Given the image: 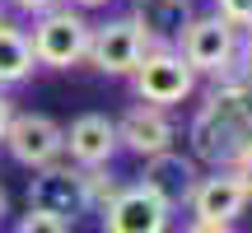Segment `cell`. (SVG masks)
<instances>
[{
    "instance_id": "obj_17",
    "label": "cell",
    "mask_w": 252,
    "mask_h": 233,
    "mask_svg": "<svg viewBox=\"0 0 252 233\" xmlns=\"http://www.w3.org/2000/svg\"><path fill=\"white\" fill-rule=\"evenodd\" d=\"M224 24H234V28H248L252 24V0H220V9H215Z\"/></svg>"
},
{
    "instance_id": "obj_24",
    "label": "cell",
    "mask_w": 252,
    "mask_h": 233,
    "mask_svg": "<svg viewBox=\"0 0 252 233\" xmlns=\"http://www.w3.org/2000/svg\"><path fill=\"white\" fill-rule=\"evenodd\" d=\"M243 47H252V24H248V28H243Z\"/></svg>"
},
{
    "instance_id": "obj_20",
    "label": "cell",
    "mask_w": 252,
    "mask_h": 233,
    "mask_svg": "<svg viewBox=\"0 0 252 233\" xmlns=\"http://www.w3.org/2000/svg\"><path fill=\"white\" fill-rule=\"evenodd\" d=\"M238 108H243V121H248V131H252V84L238 89Z\"/></svg>"
},
{
    "instance_id": "obj_5",
    "label": "cell",
    "mask_w": 252,
    "mask_h": 233,
    "mask_svg": "<svg viewBox=\"0 0 252 233\" xmlns=\"http://www.w3.org/2000/svg\"><path fill=\"white\" fill-rule=\"evenodd\" d=\"M0 140L9 145V159L24 163V168H47V163H56V154L65 149V131L52 121V116H42V112L9 116V126H5Z\"/></svg>"
},
{
    "instance_id": "obj_26",
    "label": "cell",
    "mask_w": 252,
    "mask_h": 233,
    "mask_svg": "<svg viewBox=\"0 0 252 233\" xmlns=\"http://www.w3.org/2000/svg\"><path fill=\"white\" fill-rule=\"evenodd\" d=\"M0 19H5V0H0Z\"/></svg>"
},
{
    "instance_id": "obj_18",
    "label": "cell",
    "mask_w": 252,
    "mask_h": 233,
    "mask_svg": "<svg viewBox=\"0 0 252 233\" xmlns=\"http://www.w3.org/2000/svg\"><path fill=\"white\" fill-rule=\"evenodd\" d=\"M234 173H238V182H243V187H248V201H252V145L243 149V159L234 163Z\"/></svg>"
},
{
    "instance_id": "obj_22",
    "label": "cell",
    "mask_w": 252,
    "mask_h": 233,
    "mask_svg": "<svg viewBox=\"0 0 252 233\" xmlns=\"http://www.w3.org/2000/svg\"><path fill=\"white\" fill-rule=\"evenodd\" d=\"M9 116H14V108H9V98L0 93V135H5V126H9Z\"/></svg>"
},
{
    "instance_id": "obj_21",
    "label": "cell",
    "mask_w": 252,
    "mask_h": 233,
    "mask_svg": "<svg viewBox=\"0 0 252 233\" xmlns=\"http://www.w3.org/2000/svg\"><path fill=\"white\" fill-rule=\"evenodd\" d=\"M187 233H234V229H229V224H206V219H196Z\"/></svg>"
},
{
    "instance_id": "obj_11",
    "label": "cell",
    "mask_w": 252,
    "mask_h": 233,
    "mask_svg": "<svg viewBox=\"0 0 252 233\" xmlns=\"http://www.w3.org/2000/svg\"><path fill=\"white\" fill-rule=\"evenodd\" d=\"M65 149L80 168H108L112 154H117V126L98 112H84L80 121L65 131Z\"/></svg>"
},
{
    "instance_id": "obj_19",
    "label": "cell",
    "mask_w": 252,
    "mask_h": 233,
    "mask_svg": "<svg viewBox=\"0 0 252 233\" xmlns=\"http://www.w3.org/2000/svg\"><path fill=\"white\" fill-rule=\"evenodd\" d=\"M9 5L24 14H47V9H56V0H9Z\"/></svg>"
},
{
    "instance_id": "obj_7",
    "label": "cell",
    "mask_w": 252,
    "mask_h": 233,
    "mask_svg": "<svg viewBox=\"0 0 252 233\" xmlns=\"http://www.w3.org/2000/svg\"><path fill=\"white\" fill-rule=\"evenodd\" d=\"M173 210L150 187H126L103 205V233H163Z\"/></svg>"
},
{
    "instance_id": "obj_8",
    "label": "cell",
    "mask_w": 252,
    "mask_h": 233,
    "mask_svg": "<svg viewBox=\"0 0 252 233\" xmlns=\"http://www.w3.org/2000/svg\"><path fill=\"white\" fill-rule=\"evenodd\" d=\"M191 215L206 219V224H234L238 215H243L248 205V187L238 182L234 168H215L210 177H201L196 187H191Z\"/></svg>"
},
{
    "instance_id": "obj_10",
    "label": "cell",
    "mask_w": 252,
    "mask_h": 233,
    "mask_svg": "<svg viewBox=\"0 0 252 233\" xmlns=\"http://www.w3.org/2000/svg\"><path fill=\"white\" fill-rule=\"evenodd\" d=\"M196 182H201V177H196V163H191V159H182V154H173V149L150 154V159H145V182H140V187H150V191H154V196H159L168 210L187 205Z\"/></svg>"
},
{
    "instance_id": "obj_23",
    "label": "cell",
    "mask_w": 252,
    "mask_h": 233,
    "mask_svg": "<svg viewBox=\"0 0 252 233\" xmlns=\"http://www.w3.org/2000/svg\"><path fill=\"white\" fill-rule=\"evenodd\" d=\"M5 210H9V196H5V187H0V219H5Z\"/></svg>"
},
{
    "instance_id": "obj_13",
    "label": "cell",
    "mask_w": 252,
    "mask_h": 233,
    "mask_svg": "<svg viewBox=\"0 0 252 233\" xmlns=\"http://www.w3.org/2000/svg\"><path fill=\"white\" fill-rule=\"evenodd\" d=\"M191 0H135L131 24L150 37V47H168L173 37H182V28L191 24Z\"/></svg>"
},
{
    "instance_id": "obj_25",
    "label": "cell",
    "mask_w": 252,
    "mask_h": 233,
    "mask_svg": "<svg viewBox=\"0 0 252 233\" xmlns=\"http://www.w3.org/2000/svg\"><path fill=\"white\" fill-rule=\"evenodd\" d=\"M75 5H108V0H75Z\"/></svg>"
},
{
    "instance_id": "obj_2",
    "label": "cell",
    "mask_w": 252,
    "mask_h": 233,
    "mask_svg": "<svg viewBox=\"0 0 252 233\" xmlns=\"http://www.w3.org/2000/svg\"><path fill=\"white\" fill-rule=\"evenodd\" d=\"M89 33L94 28L75 9H47V14H37L33 33H28L33 61L52 65V70H70V65H80L89 56Z\"/></svg>"
},
{
    "instance_id": "obj_14",
    "label": "cell",
    "mask_w": 252,
    "mask_h": 233,
    "mask_svg": "<svg viewBox=\"0 0 252 233\" xmlns=\"http://www.w3.org/2000/svg\"><path fill=\"white\" fill-rule=\"evenodd\" d=\"M33 47H28V33L0 19V84H19L33 75Z\"/></svg>"
},
{
    "instance_id": "obj_4",
    "label": "cell",
    "mask_w": 252,
    "mask_h": 233,
    "mask_svg": "<svg viewBox=\"0 0 252 233\" xmlns=\"http://www.w3.org/2000/svg\"><path fill=\"white\" fill-rule=\"evenodd\" d=\"M182 61L191 65L196 75H224L229 61L238 56V28L224 24L220 14H206V19H191L187 28H182Z\"/></svg>"
},
{
    "instance_id": "obj_1",
    "label": "cell",
    "mask_w": 252,
    "mask_h": 233,
    "mask_svg": "<svg viewBox=\"0 0 252 233\" xmlns=\"http://www.w3.org/2000/svg\"><path fill=\"white\" fill-rule=\"evenodd\" d=\"M248 145H252V131L243 121V108H238V84L215 80V89L206 93L196 121H191V149H196V159L215 163V168H234Z\"/></svg>"
},
{
    "instance_id": "obj_12",
    "label": "cell",
    "mask_w": 252,
    "mask_h": 233,
    "mask_svg": "<svg viewBox=\"0 0 252 233\" xmlns=\"http://www.w3.org/2000/svg\"><path fill=\"white\" fill-rule=\"evenodd\" d=\"M117 145L145 154V159H150V154H163V149H173V121L163 116V108L140 103V108H131L117 121Z\"/></svg>"
},
{
    "instance_id": "obj_9",
    "label": "cell",
    "mask_w": 252,
    "mask_h": 233,
    "mask_svg": "<svg viewBox=\"0 0 252 233\" xmlns=\"http://www.w3.org/2000/svg\"><path fill=\"white\" fill-rule=\"evenodd\" d=\"M28 210H47V215H80L84 205V187H80V168H56V163H47V168H33V177H28Z\"/></svg>"
},
{
    "instance_id": "obj_15",
    "label": "cell",
    "mask_w": 252,
    "mask_h": 233,
    "mask_svg": "<svg viewBox=\"0 0 252 233\" xmlns=\"http://www.w3.org/2000/svg\"><path fill=\"white\" fill-rule=\"evenodd\" d=\"M80 187H84V205H89V210H94V205L103 210V205H108V201L122 191L103 168H80Z\"/></svg>"
},
{
    "instance_id": "obj_3",
    "label": "cell",
    "mask_w": 252,
    "mask_h": 233,
    "mask_svg": "<svg viewBox=\"0 0 252 233\" xmlns=\"http://www.w3.org/2000/svg\"><path fill=\"white\" fill-rule=\"evenodd\" d=\"M131 80H135L140 103H150V108H173L196 89V70L168 47H150L140 56V65L131 70Z\"/></svg>"
},
{
    "instance_id": "obj_6",
    "label": "cell",
    "mask_w": 252,
    "mask_h": 233,
    "mask_svg": "<svg viewBox=\"0 0 252 233\" xmlns=\"http://www.w3.org/2000/svg\"><path fill=\"white\" fill-rule=\"evenodd\" d=\"M145 52H150V37L131 19H112V24L89 33V56L84 61H94V70H103V75H131Z\"/></svg>"
},
{
    "instance_id": "obj_16",
    "label": "cell",
    "mask_w": 252,
    "mask_h": 233,
    "mask_svg": "<svg viewBox=\"0 0 252 233\" xmlns=\"http://www.w3.org/2000/svg\"><path fill=\"white\" fill-rule=\"evenodd\" d=\"M14 233H70V219L61 215H47V210H28L24 219H19Z\"/></svg>"
}]
</instances>
